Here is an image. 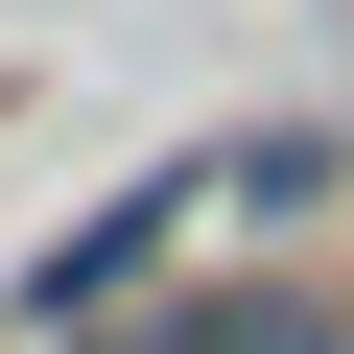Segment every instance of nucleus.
Masks as SVG:
<instances>
[{"label":"nucleus","instance_id":"f257e3e1","mask_svg":"<svg viewBox=\"0 0 354 354\" xmlns=\"http://www.w3.org/2000/svg\"><path fill=\"white\" fill-rule=\"evenodd\" d=\"M189 213H260V236H283V213H330V118H260V142H213V165H189Z\"/></svg>","mask_w":354,"mask_h":354},{"label":"nucleus","instance_id":"f03ea898","mask_svg":"<svg viewBox=\"0 0 354 354\" xmlns=\"http://www.w3.org/2000/svg\"><path fill=\"white\" fill-rule=\"evenodd\" d=\"M165 354H354V307H307V283H213V307H165Z\"/></svg>","mask_w":354,"mask_h":354},{"label":"nucleus","instance_id":"7ed1b4c3","mask_svg":"<svg viewBox=\"0 0 354 354\" xmlns=\"http://www.w3.org/2000/svg\"><path fill=\"white\" fill-rule=\"evenodd\" d=\"M165 213H189V189H118V236H71V260H48V283H24V307H48V330H71V307H118V283H142V260H165Z\"/></svg>","mask_w":354,"mask_h":354}]
</instances>
